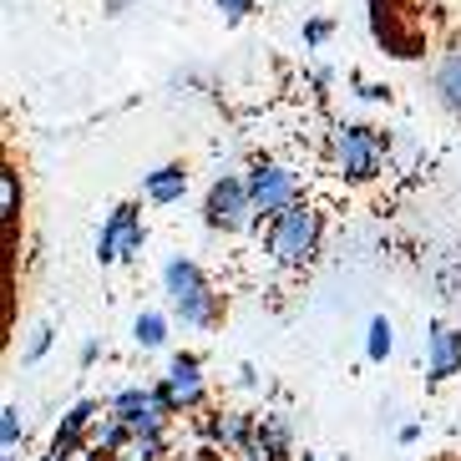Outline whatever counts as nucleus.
<instances>
[{
	"label": "nucleus",
	"mask_w": 461,
	"mask_h": 461,
	"mask_svg": "<svg viewBox=\"0 0 461 461\" xmlns=\"http://www.w3.org/2000/svg\"><path fill=\"white\" fill-rule=\"evenodd\" d=\"M314 233H320V218L299 203H285L279 213L269 218V254L279 264H294V258L314 254Z\"/></svg>",
	"instance_id": "1"
},
{
	"label": "nucleus",
	"mask_w": 461,
	"mask_h": 461,
	"mask_svg": "<svg viewBox=\"0 0 461 461\" xmlns=\"http://www.w3.org/2000/svg\"><path fill=\"white\" fill-rule=\"evenodd\" d=\"M173 304H177L183 320H193V325L208 320V289H203V279H198V269H188V264L173 269Z\"/></svg>",
	"instance_id": "2"
},
{
	"label": "nucleus",
	"mask_w": 461,
	"mask_h": 461,
	"mask_svg": "<svg viewBox=\"0 0 461 461\" xmlns=\"http://www.w3.org/2000/svg\"><path fill=\"white\" fill-rule=\"evenodd\" d=\"M167 395H173V406L203 401V380H198V366H193V360H177L173 366V375H167Z\"/></svg>",
	"instance_id": "3"
},
{
	"label": "nucleus",
	"mask_w": 461,
	"mask_h": 461,
	"mask_svg": "<svg viewBox=\"0 0 461 461\" xmlns=\"http://www.w3.org/2000/svg\"><path fill=\"white\" fill-rule=\"evenodd\" d=\"M451 370H456V335L436 330V375H451Z\"/></svg>",
	"instance_id": "4"
},
{
	"label": "nucleus",
	"mask_w": 461,
	"mask_h": 461,
	"mask_svg": "<svg viewBox=\"0 0 461 461\" xmlns=\"http://www.w3.org/2000/svg\"><path fill=\"white\" fill-rule=\"evenodd\" d=\"M183 193V173H163V177H152V198L158 203H167V198H177Z\"/></svg>",
	"instance_id": "5"
},
{
	"label": "nucleus",
	"mask_w": 461,
	"mask_h": 461,
	"mask_svg": "<svg viewBox=\"0 0 461 461\" xmlns=\"http://www.w3.org/2000/svg\"><path fill=\"white\" fill-rule=\"evenodd\" d=\"M137 335L148 339V345H158V339H163V325H158V320H152V314H148V320L137 325Z\"/></svg>",
	"instance_id": "6"
},
{
	"label": "nucleus",
	"mask_w": 461,
	"mask_h": 461,
	"mask_svg": "<svg viewBox=\"0 0 461 461\" xmlns=\"http://www.w3.org/2000/svg\"><path fill=\"white\" fill-rule=\"evenodd\" d=\"M385 345H391V330H385V325H375V339H370V350H375V355H385Z\"/></svg>",
	"instance_id": "7"
}]
</instances>
